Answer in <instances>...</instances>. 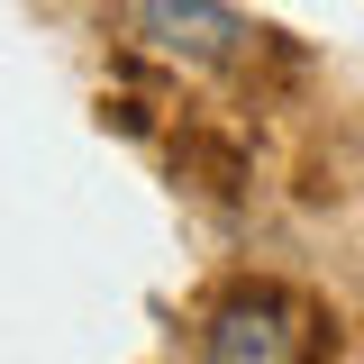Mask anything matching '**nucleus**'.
<instances>
[{
    "label": "nucleus",
    "mask_w": 364,
    "mask_h": 364,
    "mask_svg": "<svg viewBox=\"0 0 364 364\" xmlns=\"http://www.w3.org/2000/svg\"><path fill=\"white\" fill-rule=\"evenodd\" d=\"M128 28L146 55H164V64H237L246 46L264 37V28H246L228 0H136Z\"/></svg>",
    "instance_id": "f03ea898"
},
{
    "label": "nucleus",
    "mask_w": 364,
    "mask_h": 364,
    "mask_svg": "<svg viewBox=\"0 0 364 364\" xmlns=\"http://www.w3.org/2000/svg\"><path fill=\"white\" fill-rule=\"evenodd\" d=\"M318 346H328V318L282 282H237L200 318V364H318Z\"/></svg>",
    "instance_id": "f257e3e1"
}]
</instances>
